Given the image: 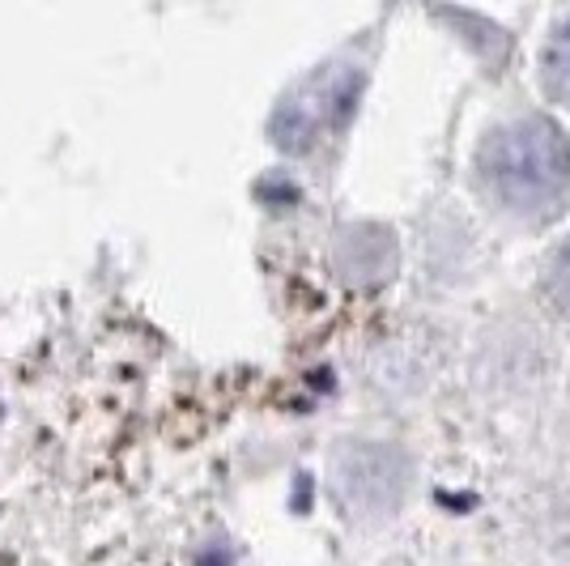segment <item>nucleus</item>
<instances>
[{"instance_id":"f257e3e1","label":"nucleus","mask_w":570,"mask_h":566,"mask_svg":"<svg viewBox=\"0 0 570 566\" xmlns=\"http://www.w3.org/2000/svg\"><path fill=\"white\" fill-rule=\"evenodd\" d=\"M476 184L499 213L546 226L570 196V142L549 116L507 119L476 149Z\"/></svg>"},{"instance_id":"f03ea898","label":"nucleus","mask_w":570,"mask_h":566,"mask_svg":"<svg viewBox=\"0 0 570 566\" xmlns=\"http://www.w3.org/2000/svg\"><path fill=\"white\" fill-rule=\"evenodd\" d=\"M357 90H362V72L350 69V65H324V69H315L273 111V124H268L273 142L282 145V149H289V154L315 149L324 137H333L336 128L354 116Z\"/></svg>"},{"instance_id":"7ed1b4c3","label":"nucleus","mask_w":570,"mask_h":566,"mask_svg":"<svg viewBox=\"0 0 570 566\" xmlns=\"http://www.w3.org/2000/svg\"><path fill=\"white\" fill-rule=\"evenodd\" d=\"M333 486L354 516H392L409 490V460L387 443H350L333 465Z\"/></svg>"},{"instance_id":"20e7f679","label":"nucleus","mask_w":570,"mask_h":566,"mask_svg":"<svg viewBox=\"0 0 570 566\" xmlns=\"http://www.w3.org/2000/svg\"><path fill=\"white\" fill-rule=\"evenodd\" d=\"M392 264H396V247H392V235L380 226H354L336 243V269L345 282H383Z\"/></svg>"},{"instance_id":"39448f33","label":"nucleus","mask_w":570,"mask_h":566,"mask_svg":"<svg viewBox=\"0 0 570 566\" xmlns=\"http://www.w3.org/2000/svg\"><path fill=\"white\" fill-rule=\"evenodd\" d=\"M541 90L553 103L570 107V13L549 30L546 51H541Z\"/></svg>"},{"instance_id":"423d86ee","label":"nucleus","mask_w":570,"mask_h":566,"mask_svg":"<svg viewBox=\"0 0 570 566\" xmlns=\"http://www.w3.org/2000/svg\"><path fill=\"white\" fill-rule=\"evenodd\" d=\"M546 290H549V299H553V308L562 311V315H570V238L549 252Z\"/></svg>"}]
</instances>
